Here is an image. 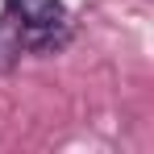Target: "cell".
<instances>
[{
    "label": "cell",
    "instance_id": "6da1fadb",
    "mask_svg": "<svg viewBox=\"0 0 154 154\" xmlns=\"http://www.w3.org/2000/svg\"><path fill=\"white\" fill-rule=\"evenodd\" d=\"M8 17L21 25V46L29 50H58L67 42L63 0H8Z\"/></svg>",
    "mask_w": 154,
    "mask_h": 154
}]
</instances>
